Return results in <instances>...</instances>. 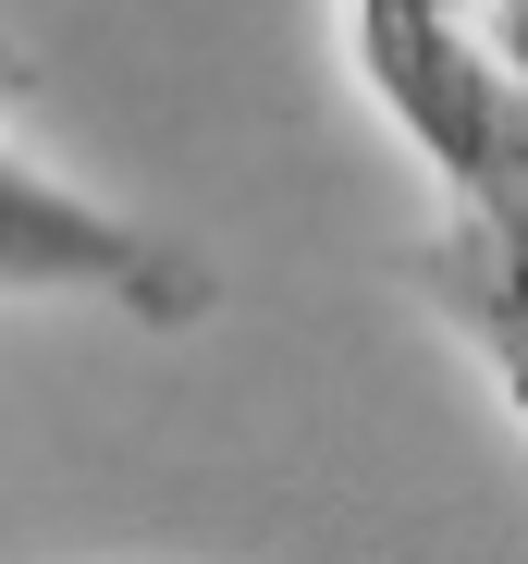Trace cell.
<instances>
[{
  "instance_id": "6da1fadb",
  "label": "cell",
  "mask_w": 528,
  "mask_h": 564,
  "mask_svg": "<svg viewBox=\"0 0 528 564\" xmlns=\"http://www.w3.org/2000/svg\"><path fill=\"white\" fill-rule=\"evenodd\" d=\"M369 111L443 197L430 234V307L479 356V381L516 393V197H528V74L504 13H357L344 25Z\"/></svg>"
},
{
  "instance_id": "7a4b0ae2",
  "label": "cell",
  "mask_w": 528,
  "mask_h": 564,
  "mask_svg": "<svg viewBox=\"0 0 528 564\" xmlns=\"http://www.w3.org/2000/svg\"><path fill=\"white\" fill-rule=\"evenodd\" d=\"M0 307H111L136 332H197L222 307V282L197 246H172L123 197L0 135Z\"/></svg>"
},
{
  "instance_id": "3957f363",
  "label": "cell",
  "mask_w": 528,
  "mask_h": 564,
  "mask_svg": "<svg viewBox=\"0 0 528 564\" xmlns=\"http://www.w3.org/2000/svg\"><path fill=\"white\" fill-rule=\"evenodd\" d=\"M0 86H13V37H0Z\"/></svg>"
}]
</instances>
